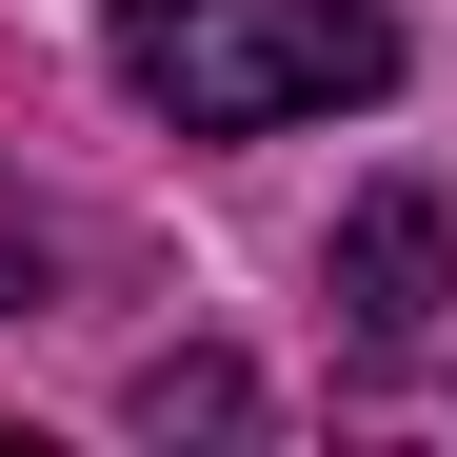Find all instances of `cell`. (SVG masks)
Here are the masks:
<instances>
[{
    "mask_svg": "<svg viewBox=\"0 0 457 457\" xmlns=\"http://www.w3.org/2000/svg\"><path fill=\"white\" fill-rule=\"evenodd\" d=\"M100 60L179 139H278V120L398 100V21H378V0H120Z\"/></svg>",
    "mask_w": 457,
    "mask_h": 457,
    "instance_id": "6da1fadb",
    "label": "cell"
},
{
    "mask_svg": "<svg viewBox=\"0 0 457 457\" xmlns=\"http://www.w3.org/2000/svg\"><path fill=\"white\" fill-rule=\"evenodd\" d=\"M319 278H338V319H358L378 358H418V338H437V298H457V199H437V179L338 199V259H319Z\"/></svg>",
    "mask_w": 457,
    "mask_h": 457,
    "instance_id": "7a4b0ae2",
    "label": "cell"
},
{
    "mask_svg": "<svg viewBox=\"0 0 457 457\" xmlns=\"http://www.w3.org/2000/svg\"><path fill=\"white\" fill-rule=\"evenodd\" d=\"M139 437H259V378L239 358H139Z\"/></svg>",
    "mask_w": 457,
    "mask_h": 457,
    "instance_id": "3957f363",
    "label": "cell"
}]
</instances>
